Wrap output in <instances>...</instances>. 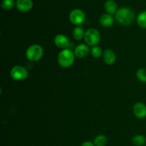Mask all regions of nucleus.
Listing matches in <instances>:
<instances>
[{
	"mask_svg": "<svg viewBox=\"0 0 146 146\" xmlns=\"http://www.w3.org/2000/svg\"><path fill=\"white\" fill-rule=\"evenodd\" d=\"M117 21L123 25H129L132 24L135 19V14L131 9L128 7H123L119 9L115 14Z\"/></svg>",
	"mask_w": 146,
	"mask_h": 146,
	"instance_id": "f257e3e1",
	"label": "nucleus"
},
{
	"mask_svg": "<svg viewBox=\"0 0 146 146\" xmlns=\"http://www.w3.org/2000/svg\"><path fill=\"white\" fill-rule=\"evenodd\" d=\"M75 54L71 50L64 49L58 54L57 61L61 67L67 68L74 64L75 61Z\"/></svg>",
	"mask_w": 146,
	"mask_h": 146,
	"instance_id": "f03ea898",
	"label": "nucleus"
},
{
	"mask_svg": "<svg viewBox=\"0 0 146 146\" xmlns=\"http://www.w3.org/2000/svg\"><path fill=\"white\" fill-rule=\"evenodd\" d=\"M44 55V50L39 44H32L26 51V57L29 60L37 62L41 59Z\"/></svg>",
	"mask_w": 146,
	"mask_h": 146,
	"instance_id": "7ed1b4c3",
	"label": "nucleus"
},
{
	"mask_svg": "<svg viewBox=\"0 0 146 146\" xmlns=\"http://www.w3.org/2000/svg\"><path fill=\"white\" fill-rule=\"evenodd\" d=\"M100 40H101V34L98 30L91 28L88 29L86 31L84 40L88 45L92 46V47L97 45L99 43Z\"/></svg>",
	"mask_w": 146,
	"mask_h": 146,
	"instance_id": "20e7f679",
	"label": "nucleus"
},
{
	"mask_svg": "<svg viewBox=\"0 0 146 146\" xmlns=\"http://www.w3.org/2000/svg\"><path fill=\"white\" fill-rule=\"evenodd\" d=\"M11 78L17 81L25 80L29 76V72L24 67L21 65H16L11 68L10 71Z\"/></svg>",
	"mask_w": 146,
	"mask_h": 146,
	"instance_id": "39448f33",
	"label": "nucleus"
},
{
	"mask_svg": "<svg viewBox=\"0 0 146 146\" xmlns=\"http://www.w3.org/2000/svg\"><path fill=\"white\" fill-rule=\"evenodd\" d=\"M69 19L72 24L75 25H80L85 21L86 15L81 9H73L70 13Z\"/></svg>",
	"mask_w": 146,
	"mask_h": 146,
	"instance_id": "423d86ee",
	"label": "nucleus"
},
{
	"mask_svg": "<svg viewBox=\"0 0 146 146\" xmlns=\"http://www.w3.org/2000/svg\"><path fill=\"white\" fill-rule=\"evenodd\" d=\"M133 114L137 118L143 119L146 117V105L144 103L138 102L135 103L133 107Z\"/></svg>",
	"mask_w": 146,
	"mask_h": 146,
	"instance_id": "0eeeda50",
	"label": "nucleus"
},
{
	"mask_svg": "<svg viewBox=\"0 0 146 146\" xmlns=\"http://www.w3.org/2000/svg\"><path fill=\"white\" fill-rule=\"evenodd\" d=\"M16 7L19 11L27 12L33 8V1L31 0H17Z\"/></svg>",
	"mask_w": 146,
	"mask_h": 146,
	"instance_id": "6e6552de",
	"label": "nucleus"
},
{
	"mask_svg": "<svg viewBox=\"0 0 146 146\" xmlns=\"http://www.w3.org/2000/svg\"><path fill=\"white\" fill-rule=\"evenodd\" d=\"M90 52V50L88 45L85 44H80L76 47L74 54L78 58H84L87 57Z\"/></svg>",
	"mask_w": 146,
	"mask_h": 146,
	"instance_id": "1a4fd4ad",
	"label": "nucleus"
},
{
	"mask_svg": "<svg viewBox=\"0 0 146 146\" xmlns=\"http://www.w3.org/2000/svg\"><path fill=\"white\" fill-rule=\"evenodd\" d=\"M54 44L61 49H67L69 45V40L66 36L64 34H57L54 38Z\"/></svg>",
	"mask_w": 146,
	"mask_h": 146,
	"instance_id": "9d476101",
	"label": "nucleus"
},
{
	"mask_svg": "<svg viewBox=\"0 0 146 146\" xmlns=\"http://www.w3.org/2000/svg\"><path fill=\"white\" fill-rule=\"evenodd\" d=\"M104 60L105 63L108 65H112L115 62L116 56L114 52L111 49H107L104 52Z\"/></svg>",
	"mask_w": 146,
	"mask_h": 146,
	"instance_id": "9b49d317",
	"label": "nucleus"
},
{
	"mask_svg": "<svg viewBox=\"0 0 146 146\" xmlns=\"http://www.w3.org/2000/svg\"><path fill=\"white\" fill-rule=\"evenodd\" d=\"M114 18L110 14H104L100 17V24L104 27H110L113 24Z\"/></svg>",
	"mask_w": 146,
	"mask_h": 146,
	"instance_id": "f8f14e48",
	"label": "nucleus"
},
{
	"mask_svg": "<svg viewBox=\"0 0 146 146\" xmlns=\"http://www.w3.org/2000/svg\"><path fill=\"white\" fill-rule=\"evenodd\" d=\"M105 9L108 14H115L118 11V7L117 4L113 0H107L105 3Z\"/></svg>",
	"mask_w": 146,
	"mask_h": 146,
	"instance_id": "ddd939ff",
	"label": "nucleus"
},
{
	"mask_svg": "<svg viewBox=\"0 0 146 146\" xmlns=\"http://www.w3.org/2000/svg\"><path fill=\"white\" fill-rule=\"evenodd\" d=\"M85 34L86 32L84 31V29L81 26H77L73 30V37L76 40H81L84 38Z\"/></svg>",
	"mask_w": 146,
	"mask_h": 146,
	"instance_id": "4468645a",
	"label": "nucleus"
},
{
	"mask_svg": "<svg viewBox=\"0 0 146 146\" xmlns=\"http://www.w3.org/2000/svg\"><path fill=\"white\" fill-rule=\"evenodd\" d=\"M108 143V138L104 135H98L94 138V143L96 146H106Z\"/></svg>",
	"mask_w": 146,
	"mask_h": 146,
	"instance_id": "2eb2a0df",
	"label": "nucleus"
},
{
	"mask_svg": "<svg viewBox=\"0 0 146 146\" xmlns=\"http://www.w3.org/2000/svg\"><path fill=\"white\" fill-rule=\"evenodd\" d=\"M132 143L135 146H143L146 143V137L143 135H136L132 139Z\"/></svg>",
	"mask_w": 146,
	"mask_h": 146,
	"instance_id": "dca6fc26",
	"label": "nucleus"
},
{
	"mask_svg": "<svg viewBox=\"0 0 146 146\" xmlns=\"http://www.w3.org/2000/svg\"><path fill=\"white\" fill-rule=\"evenodd\" d=\"M137 22L140 27L142 29H146V10L141 11L137 17Z\"/></svg>",
	"mask_w": 146,
	"mask_h": 146,
	"instance_id": "f3484780",
	"label": "nucleus"
},
{
	"mask_svg": "<svg viewBox=\"0 0 146 146\" xmlns=\"http://www.w3.org/2000/svg\"><path fill=\"white\" fill-rule=\"evenodd\" d=\"M91 55L94 57V58H99V57H101L103 54L102 49L101 48V47L99 46H94L91 49Z\"/></svg>",
	"mask_w": 146,
	"mask_h": 146,
	"instance_id": "a211bd4d",
	"label": "nucleus"
},
{
	"mask_svg": "<svg viewBox=\"0 0 146 146\" xmlns=\"http://www.w3.org/2000/svg\"><path fill=\"white\" fill-rule=\"evenodd\" d=\"M1 6V8L4 10L11 9L14 6V0H3Z\"/></svg>",
	"mask_w": 146,
	"mask_h": 146,
	"instance_id": "6ab92c4d",
	"label": "nucleus"
},
{
	"mask_svg": "<svg viewBox=\"0 0 146 146\" xmlns=\"http://www.w3.org/2000/svg\"><path fill=\"white\" fill-rule=\"evenodd\" d=\"M136 77L142 82H146V69H139L136 72Z\"/></svg>",
	"mask_w": 146,
	"mask_h": 146,
	"instance_id": "aec40b11",
	"label": "nucleus"
},
{
	"mask_svg": "<svg viewBox=\"0 0 146 146\" xmlns=\"http://www.w3.org/2000/svg\"><path fill=\"white\" fill-rule=\"evenodd\" d=\"M81 146H96L94 143L91 141H86L81 144Z\"/></svg>",
	"mask_w": 146,
	"mask_h": 146,
	"instance_id": "412c9836",
	"label": "nucleus"
},
{
	"mask_svg": "<svg viewBox=\"0 0 146 146\" xmlns=\"http://www.w3.org/2000/svg\"><path fill=\"white\" fill-rule=\"evenodd\" d=\"M145 146H146V145H145Z\"/></svg>",
	"mask_w": 146,
	"mask_h": 146,
	"instance_id": "4be33fe9",
	"label": "nucleus"
}]
</instances>
